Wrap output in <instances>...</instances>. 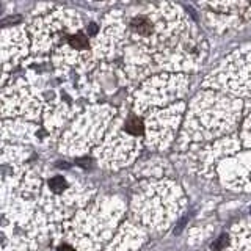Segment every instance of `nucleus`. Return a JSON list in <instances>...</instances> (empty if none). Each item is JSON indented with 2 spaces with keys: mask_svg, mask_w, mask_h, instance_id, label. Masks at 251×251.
<instances>
[{
  "mask_svg": "<svg viewBox=\"0 0 251 251\" xmlns=\"http://www.w3.org/2000/svg\"><path fill=\"white\" fill-rule=\"evenodd\" d=\"M49 187L52 188V192L55 193H61L65 188L68 187V182H66V179L65 177H61V176H55L49 180Z\"/></svg>",
  "mask_w": 251,
  "mask_h": 251,
  "instance_id": "obj_3",
  "label": "nucleus"
},
{
  "mask_svg": "<svg viewBox=\"0 0 251 251\" xmlns=\"http://www.w3.org/2000/svg\"><path fill=\"white\" fill-rule=\"evenodd\" d=\"M69 43H71V46H73V47H75V49H85V47L88 46V39H86L85 35L78 33V35L71 36Z\"/></svg>",
  "mask_w": 251,
  "mask_h": 251,
  "instance_id": "obj_4",
  "label": "nucleus"
},
{
  "mask_svg": "<svg viewBox=\"0 0 251 251\" xmlns=\"http://www.w3.org/2000/svg\"><path fill=\"white\" fill-rule=\"evenodd\" d=\"M132 27L135 28L138 33L141 35H149L152 31V27H151V22L145 18H137L132 21Z\"/></svg>",
  "mask_w": 251,
  "mask_h": 251,
  "instance_id": "obj_1",
  "label": "nucleus"
},
{
  "mask_svg": "<svg viewBox=\"0 0 251 251\" xmlns=\"http://www.w3.org/2000/svg\"><path fill=\"white\" fill-rule=\"evenodd\" d=\"M96 24H91V25H90V33H96Z\"/></svg>",
  "mask_w": 251,
  "mask_h": 251,
  "instance_id": "obj_7",
  "label": "nucleus"
},
{
  "mask_svg": "<svg viewBox=\"0 0 251 251\" xmlns=\"http://www.w3.org/2000/svg\"><path fill=\"white\" fill-rule=\"evenodd\" d=\"M58 251H75V250L73 247H69V245H63V247L58 248Z\"/></svg>",
  "mask_w": 251,
  "mask_h": 251,
  "instance_id": "obj_6",
  "label": "nucleus"
},
{
  "mask_svg": "<svg viewBox=\"0 0 251 251\" xmlns=\"http://www.w3.org/2000/svg\"><path fill=\"white\" fill-rule=\"evenodd\" d=\"M126 132H129L130 135H141L143 133V123L138 118H132L126 123Z\"/></svg>",
  "mask_w": 251,
  "mask_h": 251,
  "instance_id": "obj_2",
  "label": "nucleus"
},
{
  "mask_svg": "<svg viewBox=\"0 0 251 251\" xmlns=\"http://www.w3.org/2000/svg\"><path fill=\"white\" fill-rule=\"evenodd\" d=\"M226 239H227V237H225V235H222V237L218 239V242H217V243H212V248H214V250H218V248H222V247L225 245V243L227 242Z\"/></svg>",
  "mask_w": 251,
  "mask_h": 251,
  "instance_id": "obj_5",
  "label": "nucleus"
}]
</instances>
